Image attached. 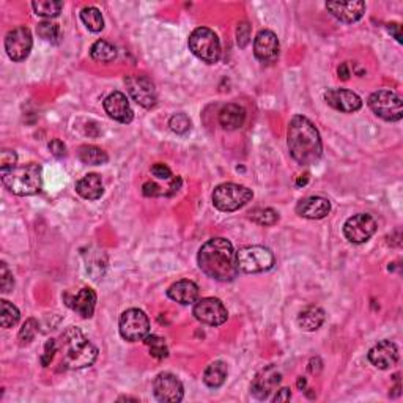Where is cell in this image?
<instances>
[{
	"label": "cell",
	"mask_w": 403,
	"mask_h": 403,
	"mask_svg": "<svg viewBox=\"0 0 403 403\" xmlns=\"http://www.w3.org/2000/svg\"><path fill=\"white\" fill-rule=\"evenodd\" d=\"M197 262L202 273L219 282H230L240 271L235 249L225 238H211L206 241L200 247Z\"/></svg>",
	"instance_id": "6da1fadb"
},
{
	"label": "cell",
	"mask_w": 403,
	"mask_h": 403,
	"mask_svg": "<svg viewBox=\"0 0 403 403\" xmlns=\"http://www.w3.org/2000/svg\"><path fill=\"white\" fill-rule=\"evenodd\" d=\"M287 144L291 158L301 166H312L320 161L323 144L315 125L304 115H295L289 123Z\"/></svg>",
	"instance_id": "7a4b0ae2"
},
{
	"label": "cell",
	"mask_w": 403,
	"mask_h": 403,
	"mask_svg": "<svg viewBox=\"0 0 403 403\" xmlns=\"http://www.w3.org/2000/svg\"><path fill=\"white\" fill-rule=\"evenodd\" d=\"M58 353L62 354V367L70 370L90 367L98 358V348L84 336L79 328L74 326H70L62 334L60 342H58Z\"/></svg>",
	"instance_id": "3957f363"
},
{
	"label": "cell",
	"mask_w": 403,
	"mask_h": 403,
	"mask_svg": "<svg viewBox=\"0 0 403 403\" xmlns=\"http://www.w3.org/2000/svg\"><path fill=\"white\" fill-rule=\"evenodd\" d=\"M0 175L3 186L14 195H35L43 188V169L36 162L2 169Z\"/></svg>",
	"instance_id": "277c9868"
},
{
	"label": "cell",
	"mask_w": 403,
	"mask_h": 403,
	"mask_svg": "<svg viewBox=\"0 0 403 403\" xmlns=\"http://www.w3.org/2000/svg\"><path fill=\"white\" fill-rule=\"evenodd\" d=\"M252 189L236 183H222L215 189L213 205L224 213H233V211L243 208L252 200Z\"/></svg>",
	"instance_id": "5b68a950"
},
{
	"label": "cell",
	"mask_w": 403,
	"mask_h": 403,
	"mask_svg": "<svg viewBox=\"0 0 403 403\" xmlns=\"http://www.w3.org/2000/svg\"><path fill=\"white\" fill-rule=\"evenodd\" d=\"M189 49L202 62L210 65L217 63L221 58V41L208 27H199L189 35Z\"/></svg>",
	"instance_id": "8992f818"
},
{
	"label": "cell",
	"mask_w": 403,
	"mask_h": 403,
	"mask_svg": "<svg viewBox=\"0 0 403 403\" xmlns=\"http://www.w3.org/2000/svg\"><path fill=\"white\" fill-rule=\"evenodd\" d=\"M236 263L243 273H265L274 267V256L268 247L246 246L236 252Z\"/></svg>",
	"instance_id": "52a82bcc"
},
{
	"label": "cell",
	"mask_w": 403,
	"mask_h": 403,
	"mask_svg": "<svg viewBox=\"0 0 403 403\" xmlns=\"http://www.w3.org/2000/svg\"><path fill=\"white\" fill-rule=\"evenodd\" d=\"M369 108L372 112L386 121H400L403 106L399 95L392 90H378L369 97Z\"/></svg>",
	"instance_id": "ba28073f"
},
{
	"label": "cell",
	"mask_w": 403,
	"mask_h": 403,
	"mask_svg": "<svg viewBox=\"0 0 403 403\" xmlns=\"http://www.w3.org/2000/svg\"><path fill=\"white\" fill-rule=\"evenodd\" d=\"M120 334L125 341L139 342L150 334V320L141 309H128L120 315Z\"/></svg>",
	"instance_id": "9c48e42d"
},
{
	"label": "cell",
	"mask_w": 403,
	"mask_h": 403,
	"mask_svg": "<svg viewBox=\"0 0 403 403\" xmlns=\"http://www.w3.org/2000/svg\"><path fill=\"white\" fill-rule=\"evenodd\" d=\"M376 221L374 216L367 213H359L352 217H348L345 224H343V235H345L350 243L354 245H363L369 241L376 232Z\"/></svg>",
	"instance_id": "30bf717a"
},
{
	"label": "cell",
	"mask_w": 403,
	"mask_h": 403,
	"mask_svg": "<svg viewBox=\"0 0 403 403\" xmlns=\"http://www.w3.org/2000/svg\"><path fill=\"white\" fill-rule=\"evenodd\" d=\"M193 314L200 323L208 326H221L229 318V312H227L224 302L217 298L197 300L194 302Z\"/></svg>",
	"instance_id": "8fae6325"
},
{
	"label": "cell",
	"mask_w": 403,
	"mask_h": 403,
	"mask_svg": "<svg viewBox=\"0 0 403 403\" xmlns=\"http://www.w3.org/2000/svg\"><path fill=\"white\" fill-rule=\"evenodd\" d=\"M126 87H128V92L131 98L136 101L137 104L142 106L145 109H151L156 106L158 95L155 84H153L150 79L144 74H132L125 79Z\"/></svg>",
	"instance_id": "7c38bea8"
},
{
	"label": "cell",
	"mask_w": 403,
	"mask_h": 403,
	"mask_svg": "<svg viewBox=\"0 0 403 403\" xmlns=\"http://www.w3.org/2000/svg\"><path fill=\"white\" fill-rule=\"evenodd\" d=\"M32 46H34L32 32L24 25L10 30L5 36V51L13 62L25 60L30 56Z\"/></svg>",
	"instance_id": "4fadbf2b"
},
{
	"label": "cell",
	"mask_w": 403,
	"mask_h": 403,
	"mask_svg": "<svg viewBox=\"0 0 403 403\" xmlns=\"http://www.w3.org/2000/svg\"><path fill=\"white\" fill-rule=\"evenodd\" d=\"M153 392L159 402H182L184 397L183 383L177 376L169 372L159 374L153 381Z\"/></svg>",
	"instance_id": "5bb4252c"
},
{
	"label": "cell",
	"mask_w": 403,
	"mask_h": 403,
	"mask_svg": "<svg viewBox=\"0 0 403 403\" xmlns=\"http://www.w3.org/2000/svg\"><path fill=\"white\" fill-rule=\"evenodd\" d=\"M280 381H282V375H280L279 370L274 365H268V367L260 370L256 378H254L251 392L256 399L267 400L278 389Z\"/></svg>",
	"instance_id": "9a60e30c"
},
{
	"label": "cell",
	"mask_w": 403,
	"mask_h": 403,
	"mask_svg": "<svg viewBox=\"0 0 403 403\" xmlns=\"http://www.w3.org/2000/svg\"><path fill=\"white\" fill-rule=\"evenodd\" d=\"M325 101L332 109L343 114L358 112L363 108V99L359 98V95L345 88H330L325 93Z\"/></svg>",
	"instance_id": "2e32d148"
},
{
	"label": "cell",
	"mask_w": 403,
	"mask_h": 403,
	"mask_svg": "<svg viewBox=\"0 0 403 403\" xmlns=\"http://www.w3.org/2000/svg\"><path fill=\"white\" fill-rule=\"evenodd\" d=\"M279 38L271 30H260L254 40V54L263 63H273L279 57Z\"/></svg>",
	"instance_id": "e0dca14e"
},
{
	"label": "cell",
	"mask_w": 403,
	"mask_h": 403,
	"mask_svg": "<svg viewBox=\"0 0 403 403\" xmlns=\"http://www.w3.org/2000/svg\"><path fill=\"white\" fill-rule=\"evenodd\" d=\"M63 300H65V304L70 307L71 310L76 312V314L81 315L82 318L93 317L95 306H97V293L90 287L81 289L76 295L66 293L63 296Z\"/></svg>",
	"instance_id": "ac0fdd59"
},
{
	"label": "cell",
	"mask_w": 403,
	"mask_h": 403,
	"mask_svg": "<svg viewBox=\"0 0 403 403\" xmlns=\"http://www.w3.org/2000/svg\"><path fill=\"white\" fill-rule=\"evenodd\" d=\"M369 361L376 369L388 370L399 363V348L394 342L381 341L369 352Z\"/></svg>",
	"instance_id": "d6986e66"
},
{
	"label": "cell",
	"mask_w": 403,
	"mask_h": 403,
	"mask_svg": "<svg viewBox=\"0 0 403 403\" xmlns=\"http://www.w3.org/2000/svg\"><path fill=\"white\" fill-rule=\"evenodd\" d=\"M104 110L110 119L120 121V123H131L132 119H134V112H132L130 101L126 98V95L121 92L110 93L104 99Z\"/></svg>",
	"instance_id": "ffe728a7"
},
{
	"label": "cell",
	"mask_w": 403,
	"mask_h": 403,
	"mask_svg": "<svg viewBox=\"0 0 403 403\" xmlns=\"http://www.w3.org/2000/svg\"><path fill=\"white\" fill-rule=\"evenodd\" d=\"M326 10L341 23L353 24L365 13L364 2H328Z\"/></svg>",
	"instance_id": "44dd1931"
},
{
	"label": "cell",
	"mask_w": 403,
	"mask_h": 403,
	"mask_svg": "<svg viewBox=\"0 0 403 403\" xmlns=\"http://www.w3.org/2000/svg\"><path fill=\"white\" fill-rule=\"evenodd\" d=\"M331 211V202L320 197V195H310V197L302 199L296 205V213L306 219H323L330 215Z\"/></svg>",
	"instance_id": "7402d4cb"
},
{
	"label": "cell",
	"mask_w": 403,
	"mask_h": 403,
	"mask_svg": "<svg viewBox=\"0 0 403 403\" xmlns=\"http://www.w3.org/2000/svg\"><path fill=\"white\" fill-rule=\"evenodd\" d=\"M167 296L172 301L180 302V304L189 306V304H194V302L199 300V287L197 284L193 282V280L183 279L169 287Z\"/></svg>",
	"instance_id": "603a6c76"
},
{
	"label": "cell",
	"mask_w": 403,
	"mask_h": 403,
	"mask_svg": "<svg viewBox=\"0 0 403 403\" xmlns=\"http://www.w3.org/2000/svg\"><path fill=\"white\" fill-rule=\"evenodd\" d=\"M76 193L86 200H98L104 193L103 180L98 173H87L76 183Z\"/></svg>",
	"instance_id": "cb8c5ba5"
},
{
	"label": "cell",
	"mask_w": 403,
	"mask_h": 403,
	"mask_svg": "<svg viewBox=\"0 0 403 403\" xmlns=\"http://www.w3.org/2000/svg\"><path fill=\"white\" fill-rule=\"evenodd\" d=\"M246 121V110L240 104H227L219 112V123L227 131L240 130Z\"/></svg>",
	"instance_id": "d4e9b609"
},
{
	"label": "cell",
	"mask_w": 403,
	"mask_h": 403,
	"mask_svg": "<svg viewBox=\"0 0 403 403\" xmlns=\"http://www.w3.org/2000/svg\"><path fill=\"white\" fill-rule=\"evenodd\" d=\"M325 318H326V314L321 307L309 306L306 307L304 310L300 312L298 325L301 330H304L307 332H314L317 330H320L323 323H325Z\"/></svg>",
	"instance_id": "484cf974"
},
{
	"label": "cell",
	"mask_w": 403,
	"mask_h": 403,
	"mask_svg": "<svg viewBox=\"0 0 403 403\" xmlns=\"http://www.w3.org/2000/svg\"><path fill=\"white\" fill-rule=\"evenodd\" d=\"M227 375H229V367L224 361H215L205 369L204 383L211 389H217L225 383Z\"/></svg>",
	"instance_id": "4316f807"
},
{
	"label": "cell",
	"mask_w": 403,
	"mask_h": 403,
	"mask_svg": "<svg viewBox=\"0 0 403 403\" xmlns=\"http://www.w3.org/2000/svg\"><path fill=\"white\" fill-rule=\"evenodd\" d=\"M77 156L84 164H88V166H103V164L109 161L108 153H106L103 148L95 145L81 147L79 148Z\"/></svg>",
	"instance_id": "83f0119b"
},
{
	"label": "cell",
	"mask_w": 403,
	"mask_h": 403,
	"mask_svg": "<svg viewBox=\"0 0 403 403\" xmlns=\"http://www.w3.org/2000/svg\"><path fill=\"white\" fill-rule=\"evenodd\" d=\"M90 56H92L93 60H97V62L110 63V62L115 60L117 49H115L114 45L109 43V41L98 40L97 43L92 46V49H90Z\"/></svg>",
	"instance_id": "f1b7e54d"
},
{
	"label": "cell",
	"mask_w": 403,
	"mask_h": 403,
	"mask_svg": "<svg viewBox=\"0 0 403 403\" xmlns=\"http://www.w3.org/2000/svg\"><path fill=\"white\" fill-rule=\"evenodd\" d=\"M81 19L86 27L93 32V34H98L104 29V19L103 14H101L99 10L97 7H86L81 12Z\"/></svg>",
	"instance_id": "f546056e"
},
{
	"label": "cell",
	"mask_w": 403,
	"mask_h": 403,
	"mask_svg": "<svg viewBox=\"0 0 403 403\" xmlns=\"http://www.w3.org/2000/svg\"><path fill=\"white\" fill-rule=\"evenodd\" d=\"M19 318L21 314L18 307L7 300L0 301V323H2V328H5V330L13 328L14 325H18Z\"/></svg>",
	"instance_id": "4dcf8cb0"
},
{
	"label": "cell",
	"mask_w": 403,
	"mask_h": 403,
	"mask_svg": "<svg viewBox=\"0 0 403 403\" xmlns=\"http://www.w3.org/2000/svg\"><path fill=\"white\" fill-rule=\"evenodd\" d=\"M35 10V14L43 16V18H56L60 14L63 8V2H56V0H38L32 3Z\"/></svg>",
	"instance_id": "1f68e13d"
},
{
	"label": "cell",
	"mask_w": 403,
	"mask_h": 403,
	"mask_svg": "<svg viewBox=\"0 0 403 403\" xmlns=\"http://www.w3.org/2000/svg\"><path fill=\"white\" fill-rule=\"evenodd\" d=\"M144 342L145 345L150 348V354L153 358L164 359L169 356V348L166 345V341H164L162 337L153 336V334L150 336V334H148V336L144 339Z\"/></svg>",
	"instance_id": "d6a6232c"
},
{
	"label": "cell",
	"mask_w": 403,
	"mask_h": 403,
	"mask_svg": "<svg viewBox=\"0 0 403 403\" xmlns=\"http://www.w3.org/2000/svg\"><path fill=\"white\" fill-rule=\"evenodd\" d=\"M251 219L258 225H274L279 221L278 211L273 208H256L251 213Z\"/></svg>",
	"instance_id": "836d02e7"
},
{
	"label": "cell",
	"mask_w": 403,
	"mask_h": 403,
	"mask_svg": "<svg viewBox=\"0 0 403 403\" xmlns=\"http://www.w3.org/2000/svg\"><path fill=\"white\" fill-rule=\"evenodd\" d=\"M36 332H38V321H36L35 318H29V320L24 323L23 328H21V331H19V336H18L19 345L21 347L29 345V343L35 339Z\"/></svg>",
	"instance_id": "e575fe53"
},
{
	"label": "cell",
	"mask_w": 403,
	"mask_h": 403,
	"mask_svg": "<svg viewBox=\"0 0 403 403\" xmlns=\"http://www.w3.org/2000/svg\"><path fill=\"white\" fill-rule=\"evenodd\" d=\"M38 35L45 41H51V43H57L58 36H60V27L57 24L51 23V21H43V23L38 24Z\"/></svg>",
	"instance_id": "d590c367"
},
{
	"label": "cell",
	"mask_w": 403,
	"mask_h": 403,
	"mask_svg": "<svg viewBox=\"0 0 403 403\" xmlns=\"http://www.w3.org/2000/svg\"><path fill=\"white\" fill-rule=\"evenodd\" d=\"M169 126L173 132L177 134H186L191 130V120L186 114H175L171 120H169Z\"/></svg>",
	"instance_id": "8d00e7d4"
},
{
	"label": "cell",
	"mask_w": 403,
	"mask_h": 403,
	"mask_svg": "<svg viewBox=\"0 0 403 403\" xmlns=\"http://www.w3.org/2000/svg\"><path fill=\"white\" fill-rule=\"evenodd\" d=\"M14 287V279L13 273L8 269V265L2 262L0 263V289H2V293H10Z\"/></svg>",
	"instance_id": "74e56055"
},
{
	"label": "cell",
	"mask_w": 403,
	"mask_h": 403,
	"mask_svg": "<svg viewBox=\"0 0 403 403\" xmlns=\"http://www.w3.org/2000/svg\"><path fill=\"white\" fill-rule=\"evenodd\" d=\"M56 353H58V343L54 341V339H49L45 345L43 356H41V364H43V367H47V365L54 361Z\"/></svg>",
	"instance_id": "f35d334b"
},
{
	"label": "cell",
	"mask_w": 403,
	"mask_h": 403,
	"mask_svg": "<svg viewBox=\"0 0 403 403\" xmlns=\"http://www.w3.org/2000/svg\"><path fill=\"white\" fill-rule=\"evenodd\" d=\"M236 41H238V46L245 47L249 45V41H251V25L247 23H240L236 27Z\"/></svg>",
	"instance_id": "ab89813d"
},
{
	"label": "cell",
	"mask_w": 403,
	"mask_h": 403,
	"mask_svg": "<svg viewBox=\"0 0 403 403\" xmlns=\"http://www.w3.org/2000/svg\"><path fill=\"white\" fill-rule=\"evenodd\" d=\"M151 173L155 175L156 178H159V180H167V182H169V180L173 178L171 169H169L166 166V164H162V162L155 164V166L151 167Z\"/></svg>",
	"instance_id": "60d3db41"
},
{
	"label": "cell",
	"mask_w": 403,
	"mask_h": 403,
	"mask_svg": "<svg viewBox=\"0 0 403 403\" xmlns=\"http://www.w3.org/2000/svg\"><path fill=\"white\" fill-rule=\"evenodd\" d=\"M142 191H144V194L147 197H159V195H166L162 188L156 184L155 182H147L144 186H142Z\"/></svg>",
	"instance_id": "b9f144b4"
},
{
	"label": "cell",
	"mask_w": 403,
	"mask_h": 403,
	"mask_svg": "<svg viewBox=\"0 0 403 403\" xmlns=\"http://www.w3.org/2000/svg\"><path fill=\"white\" fill-rule=\"evenodd\" d=\"M16 161H18V156L12 150H3L2 156H0V162H2V169H12L16 166Z\"/></svg>",
	"instance_id": "7bdbcfd3"
},
{
	"label": "cell",
	"mask_w": 403,
	"mask_h": 403,
	"mask_svg": "<svg viewBox=\"0 0 403 403\" xmlns=\"http://www.w3.org/2000/svg\"><path fill=\"white\" fill-rule=\"evenodd\" d=\"M49 150L56 158H63L66 155L65 144H63V142L58 141V139H54V141L49 142Z\"/></svg>",
	"instance_id": "ee69618b"
},
{
	"label": "cell",
	"mask_w": 403,
	"mask_h": 403,
	"mask_svg": "<svg viewBox=\"0 0 403 403\" xmlns=\"http://www.w3.org/2000/svg\"><path fill=\"white\" fill-rule=\"evenodd\" d=\"M291 399V392L289 388L278 391V394L273 397V402H289Z\"/></svg>",
	"instance_id": "f6af8a7d"
},
{
	"label": "cell",
	"mask_w": 403,
	"mask_h": 403,
	"mask_svg": "<svg viewBox=\"0 0 403 403\" xmlns=\"http://www.w3.org/2000/svg\"><path fill=\"white\" fill-rule=\"evenodd\" d=\"M388 30L391 32L392 35H394V38L399 41V43H402V34H400V24L397 23H391L388 24Z\"/></svg>",
	"instance_id": "bcb514c9"
},
{
	"label": "cell",
	"mask_w": 403,
	"mask_h": 403,
	"mask_svg": "<svg viewBox=\"0 0 403 403\" xmlns=\"http://www.w3.org/2000/svg\"><path fill=\"white\" fill-rule=\"evenodd\" d=\"M339 76H341L343 81H347L350 77V70H348V63H342L341 68H339Z\"/></svg>",
	"instance_id": "7dc6e473"
},
{
	"label": "cell",
	"mask_w": 403,
	"mask_h": 403,
	"mask_svg": "<svg viewBox=\"0 0 403 403\" xmlns=\"http://www.w3.org/2000/svg\"><path fill=\"white\" fill-rule=\"evenodd\" d=\"M307 182H309V173H304L298 178V182H296V184H298V186H304Z\"/></svg>",
	"instance_id": "c3c4849f"
},
{
	"label": "cell",
	"mask_w": 403,
	"mask_h": 403,
	"mask_svg": "<svg viewBox=\"0 0 403 403\" xmlns=\"http://www.w3.org/2000/svg\"><path fill=\"white\" fill-rule=\"evenodd\" d=\"M306 384H307V381H306V378H302V376H301V378L298 380V388H300V389L302 391V389H304V388H306Z\"/></svg>",
	"instance_id": "681fc988"
}]
</instances>
